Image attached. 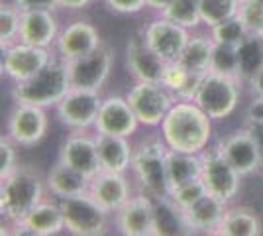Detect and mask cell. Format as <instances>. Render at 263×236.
Here are the masks:
<instances>
[{
	"label": "cell",
	"instance_id": "18",
	"mask_svg": "<svg viewBox=\"0 0 263 236\" xmlns=\"http://www.w3.org/2000/svg\"><path fill=\"white\" fill-rule=\"evenodd\" d=\"M63 164L83 171L90 179L102 171L99 157V146H97V134H88V130H77L67 134L63 144L59 148V156Z\"/></svg>",
	"mask_w": 263,
	"mask_h": 236
},
{
	"label": "cell",
	"instance_id": "47",
	"mask_svg": "<svg viewBox=\"0 0 263 236\" xmlns=\"http://www.w3.org/2000/svg\"><path fill=\"white\" fill-rule=\"evenodd\" d=\"M255 2H259V4H263V0H255Z\"/></svg>",
	"mask_w": 263,
	"mask_h": 236
},
{
	"label": "cell",
	"instance_id": "5",
	"mask_svg": "<svg viewBox=\"0 0 263 236\" xmlns=\"http://www.w3.org/2000/svg\"><path fill=\"white\" fill-rule=\"evenodd\" d=\"M243 89H246V85L238 77L209 71L200 79L195 102L214 122H222L238 111Z\"/></svg>",
	"mask_w": 263,
	"mask_h": 236
},
{
	"label": "cell",
	"instance_id": "20",
	"mask_svg": "<svg viewBox=\"0 0 263 236\" xmlns=\"http://www.w3.org/2000/svg\"><path fill=\"white\" fill-rule=\"evenodd\" d=\"M59 10L49 8H33L22 10V28H20V42L53 49L57 35L61 32Z\"/></svg>",
	"mask_w": 263,
	"mask_h": 236
},
{
	"label": "cell",
	"instance_id": "21",
	"mask_svg": "<svg viewBox=\"0 0 263 236\" xmlns=\"http://www.w3.org/2000/svg\"><path fill=\"white\" fill-rule=\"evenodd\" d=\"M16 234L30 236H57L65 232V219L61 205L53 197H47L40 205H35L30 213L14 226Z\"/></svg>",
	"mask_w": 263,
	"mask_h": 236
},
{
	"label": "cell",
	"instance_id": "11",
	"mask_svg": "<svg viewBox=\"0 0 263 236\" xmlns=\"http://www.w3.org/2000/svg\"><path fill=\"white\" fill-rule=\"evenodd\" d=\"M55 57L53 49L37 47V45L16 42V44L0 49V71L12 85L22 83L40 73Z\"/></svg>",
	"mask_w": 263,
	"mask_h": 236
},
{
	"label": "cell",
	"instance_id": "27",
	"mask_svg": "<svg viewBox=\"0 0 263 236\" xmlns=\"http://www.w3.org/2000/svg\"><path fill=\"white\" fill-rule=\"evenodd\" d=\"M212 51H214V40H212L209 30L206 28H204V32L195 30V32H191V38H189L185 49L177 61L189 71L204 75L210 71Z\"/></svg>",
	"mask_w": 263,
	"mask_h": 236
},
{
	"label": "cell",
	"instance_id": "40",
	"mask_svg": "<svg viewBox=\"0 0 263 236\" xmlns=\"http://www.w3.org/2000/svg\"><path fill=\"white\" fill-rule=\"evenodd\" d=\"M102 4L118 16H136L147 10L145 0H102Z\"/></svg>",
	"mask_w": 263,
	"mask_h": 236
},
{
	"label": "cell",
	"instance_id": "8",
	"mask_svg": "<svg viewBox=\"0 0 263 236\" xmlns=\"http://www.w3.org/2000/svg\"><path fill=\"white\" fill-rule=\"evenodd\" d=\"M200 156H202L200 179L204 183L206 191L220 197L228 205L236 203V199H238V195L241 191L243 175L224 157L218 144H212Z\"/></svg>",
	"mask_w": 263,
	"mask_h": 236
},
{
	"label": "cell",
	"instance_id": "19",
	"mask_svg": "<svg viewBox=\"0 0 263 236\" xmlns=\"http://www.w3.org/2000/svg\"><path fill=\"white\" fill-rule=\"evenodd\" d=\"M138 191L136 183L128 173H116V171H99L92 179L88 193L108 211L112 216L120 211L130 197Z\"/></svg>",
	"mask_w": 263,
	"mask_h": 236
},
{
	"label": "cell",
	"instance_id": "2",
	"mask_svg": "<svg viewBox=\"0 0 263 236\" xmlns=\"http://www.w3.org/2000/svg\"><path fill=\"white\" fill-rule=\"evenodd\" d=\"M49 191L45 175L32 166H20L0 179V214L6 225L14 228L35 205L47 199Z\"/></svg>",
	"mask_w": 263,
	"mask_h": 236
},
{
	"label": "cell",
	"instance_id": "12",
	"mask_svg": "<svg viewBox=\"0 0 263 236\" xmlns=\"http://www.w3.org/2000/svg\"><path fill=\"white\" fill-rule=\"evenodd\" d=\"M100 90L73 89L65 95V99L55 106V118L65 126L69 132L77 130H95V122L102 104Z\"/></svg>",
	"mask_w": 263,
	"mask_h": 236
},
{
	"label": "cell",
	"instance_id": "26",
	"mask_svg": "<svg viewBox=\"0 0 263 236\" xmlns=\"http://www.w3.org/2000/svg\"><path fill=\"white\" fill-rule=\"evenodd\" d=\"M263 234V221L255 209L248 205L230 203L226 214L214 236H259Z\"/></svg>",
	"mask_w": 263,
	"mask_h": 236
},
{
	"label": "cell",
	"instance_id": "22",
	"mask_svg": "<svg viewBox=\"0 0 263 236\" xmlns=\"http://www.w3.org/2000/svg\"><path fill=\"white\" fill-rule=\"evenodd\" d=\"M126 69L134 81L161 83L165 61L145 44L142 34L134 35L126 44Z\"/></svg>",
	"mask_w": 263,
	"mask_h": 236
},
{
	"label": "cell",
	"instance_id": "35",
	"mask_svg": "<svg viewBox=\"0 0 263 236\" xmlns=\"http://www.w3.org/2000/svg\"><path fill=\"white\" fill-rule=\"evenodd\" d=\"M210 71L220 73V75L238 77V47L214 44V51H212V59H210Z\"/></svg>",
	"mask_w": 263,
	"mask_h": 236
},
{
	"label": "cell",
	"instance_id": "32",
	"mask_svg": "<svg viewBox=\"0 0 263 236\" xmlns=\"http://www.w3.org/2000/svg\"><path fill=\"white\" fill-rule=\"evenodd\" d=\"M20 28H22V10L12 0H2L0 4V49L20 42Z\"/></svg>",
	"mask_w": 263,
	"mask_h": 236
},
{
	"label": "cell",
	"instance_id": "14",
	"mask_svg": "<svg viewBox=\"0 0 263 236\" xmlns=\"http://www.w3.org/2000/svg\"><path fill=\"white\" fill-rule=\"evenodd\" d=\"M216 144L222 150L224 157L243 177H250V175L263 171L261 150H259V144H257V140H255V136L248 124L234 130L232 134L224 136Z\"/></svg>",
	"mask_w": 263,
	"mask_h": 236
},
{
	"label": "cell",
	"instance_id": "36",
	"mask_svg": "<svg viewBox=\"0 0 263 236\" xmlns=\"http://www.w3.org/2000/svg\"><path fill=\"white\" fill-rule=\"evenodd\" d=\"M204 193H206V187H204L202 179L198 177V179L183 183V185H179V187H173L171 193H169V199L175 203L179 209H186V207H191L193 203H197Z\"/></svg>",
	"mask_w": 263,
	"mask_h": 236
},
{
	"label": "cell",
	"instance_id": "10",
	"mask_svg": "<svg viewBox=\"0 0 263 236\" xmlns=\"http://www.w3.org/2000/svg\"><path fill=\"white\" fill-rule=\"evenodd\" d=\"M49 132L47 108L14 102L4 124V134L20 148H35L45 140Z\"/></svg>",
	"mask_w": 263,
	"mask_h": 236
},
{
	"label": "cell",
	"instance_id": "46",
	"mask_svg": "<svg viewBox=\"0 0 263 236\" xmlns=\"http://www.w3.org/2000/svg\"><path fill=\"white\" fill-rule=\"evenodd\" d=\"M171 2H173V0H145L147 10L154 12V14H161V12H163Z\"/></svg>",
	"mask_w": 263,
	"mask_h": 236
},
{
	"label": "cell",
	"instance_id": "42",
	"mask_svg": "<svg viewBox=\"0 0 263 236\" xmlns=\"http://www.w3.org/2000/svg\"><path fill=\"white\" fill-rule=\"evenodd\" d=\"M92 2H95V0H57L59 10L71 12V14L87 10L88 6H92Z\"/></svg>",
	"mask_w": 263,
	"mask_h": 236
},
{
	"label": "cell",
	"instance_id": "9",
	"mask_svg": "<svg viewBox=\"0 0 263 236\" xmlns=\"http://www.w3.org/2000/svg\"><path fill=\"white\" fill-rule=\"evenodd\" d=\"M69 69L71 87L88 90H102L108 83L110 75L114 71L116 53L106 42L92 49L87 56L65 61Z\"/></svg>",
	"mask_w": 263,
	"mask_h": 236
},
{
	"label": "cell",
	"instance_id": "29",
	"mask_svg": "<svg viewBox=\"0 0 263 236\" xmlns=\"http://www.w3.org/2000/svg\"><path fill=\"white\" fill-rule=\"evenodd\" d=\"M263 67V34L250 32L238 45V77L243 85Z\"/></svg>",
	"mask_w": 263,
	"mask_h": 236
},
{
	"label": "cell",
	"instance_id": "31",
	"mask_svg": "<svg viewBox=\"0 0 263 236\" xmlns=\"http://www.w3.org/2000/svg\"><path fill=\"white\" fill-rule=\"evenodd\" d=\"M161 14L165 18H169L171 22L179 24V26H183L191 32L202 28L200 2L198 0H173Z\"/></svg>",
	"mask_w": 263,
	"mask_h": 236
},
{
	"label": "cell",
	"instance_id": "34",
	"mask_svg": "<svg viewBox=\"0 0 263 236\" xmlns=\"http://www.w3.org/2000/svg\"><path fill=\"white\" fill-rule=\"evenodd\" d=\"M209 32L214 40V44L232 45V47H238L241 44V40L250 34L240 16H234V18H228L224 22L212 26V28H209Z\"/></svg>",
	"mask_w": 263,
	"mask_h": 236
},
{
	"label": "cell",
	"instance_id": "45",
	"mask_svg": "<svg viewBox=\"0 0 263 236\" xmlns=\"http://www.w3.org/2000/svg\"><path fill=\"white\" fill-rule=\"evenodd\" d=\"M248 126H250V130L253 132L255 136V140H257V144H259V150H261V156H263V120H248Z\"/></svg>",
	"mask_w": 263,
	"mask_h": 236
},
{
	"label": "cell",
	"instance_id": "4",
	"mask_svg": "<svg viewBox=\"0 0 263 236\" xmlns=\"http://www.w3.org/2000/svg\"><path fill=\"white\" fill-rule=\"evenodd\" d=\"M73 89L67 63L59 57H53L40 73L22 83H14L10 97L14 102L33 104L42 108H55L65 99V95Z\"/></svg>",
	"mask_w": 263,
	"mask_h": 236
},
{
	"label": "cell",
	"instance_id": "28",
	"mask_svg": "<svg viewBox=\"0 0 263 236\" xmlns=\"http://www.w3.org/2000/svg\"><path fill=\"white\" fill-rule=\"evenodd\" d=\"M200 171H202L200 154H186V152H177V150L167 152V179H169L171 189L193 179H198Z\"/></svg>",
	"mask_w": 263,
	"mask_h": 236
},
{
	"label": "cell",
	"instance_id": "6",
	"mask_svg": "<svg viewBox=\"0 0 263 236\" xmlns=\"http://www.w3.org/2000/svg\"><path fill=\"white\" fill-rule=\"evenodd\" d=\"M65 219V232L73 236H102L108 232L112 214L90 193L57 199Z\"/></svg>",
	"mask_w": 263,
	"mask_h": 236
},
{
	"label": "cell",
	"instance_id": "44",
	"mask_svg": "<svg viewBox=\"0 0 263 236\" xmlns=\"http://www.w3.org/2000/svg\"><path fill=\"white\" fill-rule=\"evenodd\" d=\"M246 116L248 120H263V99H252Z\"/></svg>",
	"mask_w": 263,
	"mask_h": 236
},
{
	"label": "cell",
	"instance_id": "13",
	"mask_svg": "<svg viewBox=\"0 0 263 236\" xmlns=\"http://www.w3.org/2000/svg\"><path fill=\"white\" fill-rule=\"evenodd\" d=\"M140 34L145 40V44L149 45L165 63H169V61H177L181 57L186 42L191 38V30L171 22L163 14H155L154 18L143 26Z\"/></svg>",
	"mask_w": 263,
	"mask_h": 236
},
{
	"label": "cell",
	"instance_id": "16",
	"mask_svg": "<svg viewBox=\"0 0 263 236\" xmlns=\"http://www.w3.org/2000/svg\"><path fill=\"white\" fill-rule=\"evenodd\" d=\"M116 232L124 236H155V199L136 191L112 216Z\"/></svg>",
	"mask_w": 263,
	"mask_h": 236
},
{
	"label": "cell",
	"instance_id": "37",
	"mask_svg": "<svg viewBox=\"0 0 263 236\" xmlns=\"http://www.w3.org/2000/svg\"><path fill=\"white\" fill-rule=\"evenodd\" d=\"M18 144H14L6 134L0 138V179L10 175L16 168H20V157H18Z\"/></svg>",
	"mask_w": 263,
	"mask_h": 236
},
{
	"label": "cell",
	"instance_id": "43",
	"mask_svg": "<svg viewBox=\"0 0 263 236\" xmlns=\"http://www.w3.org/2000/svg\"><path fill=\"white\" fill-rule=\"evenodd\" d=\"M246 89L252 95V99H263V67L246 83Z\"/></svg>",
	"mask_w": 263,
	"mask_h": 236
},
{
	"label": "cell",
	"instance_id": "1",
	"mask_svg": "<svg viewBox=\"0 0 263 236\" xmlns=\"http://www.w3.org/2000/svg\"><path fill=\"white\" fill-rule=\"evenodd\" d=\"M214 124L195 101H175L159 126V136L169 150L202 154L212 146Z\"/></svg>",
	"mask_w": 263,
	"mask_h": 236
},
{
	"label": "cell",
	"instance_id": "25",
	"mask_svg": "<svg viewBox=\"0 0 263 236\" xmlns=\"http://www.w3.org/2000/svg\"><path fill=\"white\" fill-rule=\"evenodd\" d=\"M45 185H47L49 197L65 199V197L87 193L90 187V177L83 171L63 164L61 159H57L51 169L45 173Z\"/></svg>",
	"mask_w": 263,
	"mask_h": 236
},
{
	"label": "cell",
	"instance_id": "48",
	"mask_svg": "<svg viewBox=\"0 0 263 236\" xmlns=\"http://www.w3.org/2000/svg\"><path fill=\"white\" fill-rule=\"evenodd\" d=\"M261 34H263V32H261Z\"/></svg>",
	"mask_w": 263,
	"mask_h": 236
},
{
	"label": "cell",
	"instance_id": "39",
	"mask_svg": "<svg viewBox=\"0 0 263 236\" xmlns=\"http://www.w3.org/2000/svg\"><path fill=\"white\" fill-rule=\"evenodd\" d=\"M189 75H191V71L183 67L179 61H169V63H165L161 83H163L165 87H167V89L171 90V93L177 97V95H179V90L185 87Z\"/></svg>",
	"mask_w": 263,
	"mask_h": 236
},
{
	"label": "cell",
	"instance_id": "3",
	"mask_svg": "<svg viewBox=\"0 0 263 236\" xmlns=\"http://www.w3.org/2000/svg\"><path fill=\"white\" fill-rule=\"evenodd\" d=\"M167 152L169 148L159 134L136 144L134 152L130 175L136 183V189L149 195L155 201L169 197L171 193L167 179Z\"/></svg>",
	"mask_w": 263,
	"mask_h": 236
},
{
	"label": "cell",
	"instance_id": "33",
	"mask_svg": "<svg viewBox=\"0 0 263 236\" xmlns=\"http://www.w3.org/2000/svg\"><path fill=\"white\" fill-rule=\"evenodd\" d=\"M200 2V18L202 28H212L228 18L238 16L241 0H198Z\"/></svg>",
	"mask_w": 263,
	"mask_h": 236
},
{
	"label": "cell",
	"instance_id": "38",
	"mask_svg": "<svg viewBox=\"0 0 263 236\" xmlns=\"http://www.w3.org/2000/svg\"><path fill=\"white\" fill-rule=\"evenodd\" d=\"M238 16L246 24L248 32H263V4L255 0H241Z\"/></svg>",
	"mask_w": 263,
	"mask_h": 236
},
{
	"label": "cell",
	"instance_id": "7",
	"mask_svg": "<svg viewBox=\"0 0 263 236\" xmlns=\"http://www.w3.org/2000/svg\"><path fill=\"white\" fill-rule=\"evenodd\" d=\"M124 95L143 128H159L177 101V97L163 83L155 81H134Z\"/></svg>",
	"mask_w": 263,
	"mask_h": 236
},
{
	"label": "cell",
	"instance_id": "23",
	"mask_svg": "<svg viewBox=\"0 0 263 236\" xmlns=\"http://www.w3.org/2000/svg\"><path fill=\"white\" fill-rule=\"evenodd\" d=\"M228 209V203L212 193H204L197 203L183 209V216L189 226L191 234H210L214 236L216 228L220 226L224 214Z\"/></svg>",
	"mask_w": 263,
	"mask_h": 236
},
{
	"label": "cell",
	"instance_id": "15",
	"mask_svg": "<svg viewBox=\"0 0 263 236\" xmlns=\"http://www.w3.org/2000/svg\"><path fill=\"white\" fill-rule=\"evenodd\" d=\"M102 44H104L102 34L95 24L87 18H73L71 22L61 26L53 51L55 57H59L63 61H71L81 56H87Z\"/></svg>",
	"mask_w": 263,
	"mask_h": 236
},
{
	"label": "cell",
	"instance_id": "41",
	"mask_svg": "<svg viewBox=\"0 0 263 236\" xmlns=\"http://www.w3.org/2000/svg\"><path fill=\"white\" fill-rule=\"evenodd\" d=\"M20 10H33V8H49V10H59L57 0H12Z\"/></svg>",
	"mask_w": 263,
	"mask_h": 236
},
{
	"label": "cell",
	"instance_id": "30",
	"mask_svg": "<svg viewBox=\"0 0 263 236\" xmlns=\"http://www.w3.org/2000/svg\"><path fill=\"white\" fill-rule=\"evenodd\" d=\"M191 234L183 216V209H179L169 197L155 201V236Z\"/></svg>",
	"mask_w": 263,
	"mask_h": 236
},
{
	"label": "cell",
	"instance_id": "17",
	"mask_svg": "<svg viewBox=\"0 0 263 236\" xmlns=\"http://www.w3.org/2000/svg\"><path fill=\"white\" fill-rule=\"evenodd\" d=\"M140 120L130 106L126 95H108L102 99L99 116L95 122L97 134H112V136H132L140 130Z\"/></svg>",
	"mask_w": 263,
	"mask_h": 236
},
{
	"label": "cell",
	"instance_id": "24",
	"mask_svg": "<svg viewBox=\"0 0 263 236\" xmlns=\"http://www.w3.org/2000/svg\"><path fill=\"white\" fill-rule=\"evenodd\" d=\"M97 146H99L100 166L104 171L130 173L132 164H134V152H136V144H132V138L97 134Z\"/></svg>",
	"mask_w": 263,
	"mask_h": 236
}]
</instances>
